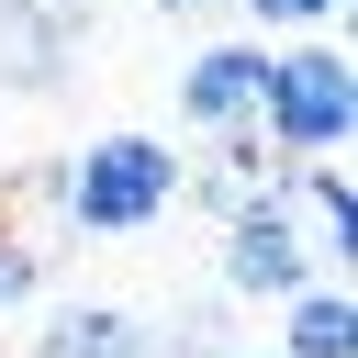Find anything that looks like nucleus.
Here are the masks:
<instances>
[{
  "mask_svg": "<svg viewBox=\"0 0 358 358\" xmlns=\"http://www.w3.org/2000/svg\"><path fill=\"white\" fill-rule=\"evenodd\" d=\"M257 134H268V157H347V134H358V67H347V45H336V34L268 45Z\"/></svg>",
  "mask_w": 358,
  "mask_h": 358,
  "instance_id": "nucleus-1",
  "label": "nucleus"
},
{
  "mask_svg": "<svg viewBox=\"0 0 358 358\" xmlns=\"http://www.w3.org/2000/svg\"><path fill=\"white\" fill-rule=\"evenodd\" d=\"M179 145L168 134H101V145H78L67 168H56V213L78 224V235H145L168 201H179Z\"/></svg>",
  "mask_w": 358,
  "mask_h": 358,
  "instance_id": "nucleus-2",
  "label": "nucleus"
},
{
  "mask_svg": "<svg viewBox=\"0 0 358 358\" xmlns=\"http://www.w3.org/2000/svg\"><path fill=\"white\" fill-rule=\"evenodd\" d=\"M313 280H324V268H313V246H302V224H291L280 190L224 224V291H235V302H291V291H313Z\"/></svg>",
  "mask_w": 358,
  "mask_h": 358,
  "instance_id": "nucleus-3",
  "label": "nucleus"
},
{
  "mask_svg": "<svg viewBox=\"0 0 358 358\" xmlns=\"http://www.w3.org/2000/svg\"><path fill=\"white\" fill-rule=\"evenodd\" d=\"M257 90H268V45H201V56L179 67V123H190L201 145L257 134Z\"/></svg>",
  "mask_w": 358,
  "mask_h": 358,
  "instance_id": "nucleus-4",
  "label": "nucleus"
},
{
  "mask_svg": "<svg viewBox=\"0 0 358 358\" xmlns=\"http://www.w3.org/2000/svg\"><path fill=\"white\" fill-rule=\"evenodd\" d=\"M280 201H291V224H302L313 268L336 280V268L358 257V179H347L336 157H302V179H280Z\"/></svg>",
  "mask_w": 358,
  "mask_h": 358,
  "instance_id": "nucleus-5",
  "label": "nucleus"
},
{
  "mask_svg": "<svg viewBox=\"0 0 358 358\" xmlns=\"http://www.w3.org/2000/svg\"><path fill=\"white\" fill-rule=\"evenodd\" d=\"M78 56V0H0V78L11 90H56Z\"/></svg>",
  "mask_w": 358,
  "mask_h": 358,
  "instance_id": "nucleus-6",
  "label": "nucleus"
},
{
  "mask_svg": "<svg viewBox=\"0 0 358 358\" xmlns=\"http://www.w3.org/2000/svg\"><path fill=\"white\" fill-rule=\"evenodd\" d=\"M34 358H168V347H157V324L123 313V302H67V313H45Z\"/></svg>",
  "mask_w": 358,
  "mask_h": 358,
  "instance_id": "nucleus-7",
  "label": "nucleus"
},
{
  "mask_svg": "<svg viewBox=\"0 0 358 358\" xmlns=\"http://www.w3.org/2000/svg\"><path fill=\"white\" fill-rule=\"evenodd\" d=\"M280 358H358V302L347 280H313L280 302Z\"/></svg>",
  "mask_w": 358,
  "mask_h": 358,
  "instance_id": "nucleus-8",
  "label": "nucleus"
},
{
  "mask_svg": "<svg viewBox=\"0 0 358 358\" xmlns=\"http://www.w3.org/2000/svg\"><path fill=\"white\" fill-rule=\"evenodd\" d=\"M34 291H45V246L11 224V190H0V313H22Z\"/></svg>",
  "mask_w": 358,
  "mask_h": 358,
  "instance_id": "nucleus-9",
  "label": "nucleus"
},
{
  "mask_svg": "<svg viewBox=\"0 0 358 358\" xmlns=\"http://www.w3.org/2000/svg\"><path fill=\"white\" fill-rule=\"evenodd\" d=\"M224 11H246V22H268V34H336V22H347V0H224Z\"/></svg>",
  "mask_w": 358,
  "mask_h": 358,
  "instance_id": "nucleus-10",
  "label": "nucleus"
},
{
  "mask_svg": "<svg viewBox=\"0 0 358 358\" xmlns=\"http://www.w3.org/2000/svg\"><path fill=\"white\" fill-rule=\"evenodd\" d=\"M168 358H246V347H224V336H213V324H190V336H179V347H168Z\"/></svg>",
  "mask_w": 358,
  "mask_h": 358,
  "instance_id": "nucleus-11",
  "label": "nucleus"
},
{
  "mask_svg": "<svg viewBox=\"0 0 358 358\" xmlns=\"http://www.w3.org/2000/svg\"><path fill=\"white\" fill-rule=\"evenodd\" d=\"M157 11H224V0H157Z\"/></svg>",
  "mask_w": 358,
  "mask_h": 358,
  "instance_id": "nucleus-12",
  "label": "nucleus"
}]
</instances>
